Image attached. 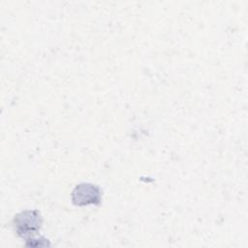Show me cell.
Here are the masks:
<instances>
[{"label": "cell", "instance_id": "1", "mask_svg": "<svg viewBox=\"0 0 248 248\" xmlns=\"http://www.w3.org/2000/svg\"><path fill=\"white\" fill-rule=\"evenodd\" d=\"M13 223L17 235L31 243V241L37 240L34 235L40 231L43 219L37 210H24L15 216Z\"/></svg>", "mask_w": 248, "mask_h": 248}, {"label": "cell", "instance_id": "2", "mask_svg": "<svg viewBox=\"0 0 248 248\" xmlns=\"http://www.w3.org/2000/svg\"><path fill=\"white\" fill-rule=\"evenodd\" d=\"M102 200L101 189L92 183H80L72 191V202L75 205L83 206L99 204Z\"/></svg>", "mask_w": 248, "mask_h": 248}]
</instances>
